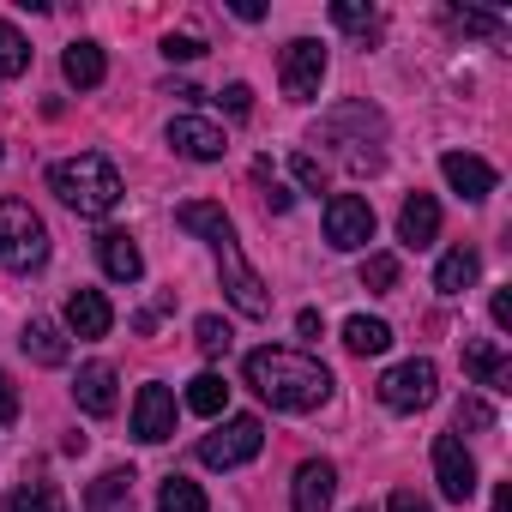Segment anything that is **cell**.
<instances>
[{"instance_id": "obj_1", "label": "cell", "mask_w": 512, "mask_h": 512, "mask_svg": "<svg viewBox=\"0 0 512 512\" xmlns=\"http://www.w3.org/2000/svg\"><path fill=\"white\" fill-rule=\"evenodd\" d=\"M241 374H247V386L260 392L272 410H290V416L320 410L332 398V374L314 356H302V350H272V344L266 350H247Z\"/></svg>"}, {"instance_id": "obj_2", "label": "cell", "mask_w": 512, "mask_h": 512, "mask_svg": "<svg viewBox=\"0 0 512 512\" xmlns=\"http://www.w3.org/2000/svg\"><path fill=\"white\" fill-rule=\"evenodd\" d=\"M49 187H55V193H61V205H67V211H79V217H109V211L127 199V181H121V169H115L103 151L61 157V163L49 169Z\"/></svg>"}, {"instance_id": "obj_3", "label": "cell", "mask_w": 512, "mask_h": 512, "mask_svg": "<svg viewBox=\"0 0 512 512\" xmlns=\"http://www.w3.org/2000/svg\"><path fill=\"white\" fill-rule=\"evenodd\" d=\"M0 266L7 272H43L49 266V229L25 199H0Z\"/></svg>"}, {"instance_id": "obj_4", "label": "cell", "mask_w": 512, "mask_h": 512, "mask_svg": "<svg viewBox=\"0 0 512 512\" xmlns=\"http://www.w3.org/2000/svg\"><path fill=\"white\" fill-rule=\"evenodd\" d=\"M260 446H266V422H260V416H229L217 434L199 440V464L235 470V464H247V458H260Z\"/></svg>"}, {"instance_id": "obj_5", "label": "cell", "mask_w": 512, "mask_h": 512, "mask_svg": "<svg viewBox=\"0 0 512 512\" xmlns=\"http://www.w3.org/2000/svg\"><path fill=\"white\" fill-rule=\"evenodd\" d=\"M217 266H223V290H229V302H235L247 320H266V314H272V290H266L260 272L241 260V241H223V247H217Z\"/></svg>"}, {"instance_id": "obj_6", "label": "cell", "mask_w": 512, "mask_h": 512, "mask_svg": "<svg viewBox=\"0 0 512 512\" xmlns=\"http://www.w3.org/2000/svg\"><path fill=\"white\" fill-rule=\"evenodd\" d=\"M434 386H440L434 362L428 356H410V362H398V368L380 374V404L386 410H428L434 404Z\"/></svg>"}, {"instance_id": "obj_7", "label": "cell", "mask_w": 512, "mask_h": 512, "mask_svg": "<svg viewBox=\"0 0 512 512\" xmlns=\"http://www.w3.org/2000/svg\"><path fill=\"white\" fill-rule=\"evenodd\" d=\"M326 241H332L338 253L368 247V241H374V205H368L362 193H332V199H326Z\"/></svg>"}, {"instance_id": "obj_8", "label": "cell", "mask_w": 512, "mask_h": 512, "mask_svg": "<svg viewBox=\"0 0 512 512\" xmlns=\"http://www.w3.org/2000/svg\"><path fill=\"white\" fill-rule=\"evenodd\" d=\"M320 79H326V49L314 37H296L284 49V97L290 103H314L320 97Z\"/></svg>"}, {"instance_id": "obj_9", "label": "cell", "mask_w": 512, "mask_h": 512, "mask_svg": "<svg viewBox=\"0 0 512 512\" xmlns=\"http://www.w3.org/2000/svg\"><path fill=\"white\" fill-rule=\"evenodd\" d=\"M434 482H440V494L458 500V506L476 494V458L464 452L458 434H440V440H434Z\"/></svg>"}, {"instance_id": "obj_10", "label": "cell", "mask_w": 512, "mask_h": 512, "mask_svg": "<svg viewBox=\"0 0 512 512\" xmlns=\"http://www.w3.org/2000/svg\"><path fill=\"white\" fill-rule=\"evenodd\" d=\"M175 434V392L169 386H139V404H133V440H145V446H163Z\"/></svg>"}, {"instance_id": "obj_11", "label": "cell", "mask_w": 512, "mask_h": 512, "mask_svg": "<svg viewBox=\"0 0 512 512\" xmlns=\"http://www.w3.org/2000/svg\"><path fill=\"white\" fill-rule=\"evenodd\" d=\"M169 145H175L181 157H193V163H217V157L229 151L223 127L205 121V115H175V121H169Z\"/></svg>"}, {"instance_id": "obj_12", "label": "cell", "mask_w": 512, "mask_h": 512, "mask_svg": "<svg viewBox=\"0 0 512 512\" xmlns=\"http://www.w3.org/2000/svg\"><path fill=\"white\" fill-rule=\"evenodd\" d=\"M464 374L488 392H512V356L488 338H464Z\"/></svg>"}, {"instance_id": "obj_13", "label": "cell", "mask_w": 512, "mask_h": 512, "mask_svg": "<svg viewBox=\"0 0 512 512\" xmlns=\"http://www.w3.org/2000/svg\"><path fill=\"white\" fill-rule=\"evenodd\" d=\"M332 494H338V470L326 458H308L290 482V506L296 512H332Z\"/></svg>"}, {"instance_id": "obj_14", "label": "cell", "mask_w": 512, "mask_h": 512, "mask_svg": "<svg viewBox=\"0 0 512 512\" xmlns=\"http://www.w3.org/2000/svg\"><path fill=\"white\" fill-rule=\"evenodd\" d=\"M440 175H446V187H452L458 199H470V205L494 193V169H488L482 157H470V151H446V157H440Z\"/></svg>"}, {"instance_id": "obj_15", "label": "cell", "mask_w": 512, "mask_h": 512, "mask_svg": "<svg viewBox=\"0 0 512 512\" xmlns=\"http://www.w3.org/2000/svg\"><path fill=\"white\" fill-rule=\"evenodd\" d=\"M97 260H103V272H109L115 284H139V278H145L139 241H133L127 229H103V235H97Z\"/></svg>"}, {"instance_id": "obj_16", "label": "cell", "mask_w": 512, "mask_h": 512, "mask_svg": "<svg viewBox=\"0 0 512 512\" xmlns=\"http://www.w3.org/2000/svg\"><path fill=\"white\" fill-rule=\"evenodd\" d=\"M434 235H440V205H434V193H410L404 211H398V241H404V247H428Z\"/></svg>"}, {"instance_id": "obj_17", "label": "cell", "mask_w": 512, "mask_h": 512, "mask_svg": "<svg viewBox=\"0 0 512 512\" xmlns=\"http://www.w3.org/2000/svg\"><path fill=\"white\" fill-rule=\"evenodd\" d=\"M175 223H181L187 235H205L211 247L235 241V223H229V211H223V205H211V199H187V205L175 211Z\"/></svg>"}, {"instance_id": "obj_18", "label": "cell", "mask_w": 512, "mask_h": 512, "mask_svg": "<svg viewBox=\"0 0 512 512\" xmlns=\"http://www.w3.org/2000/svg\"><path fill=\"white\" fill-rule=\"evenodd\" d=\"M67 326H73L79 338H109L115 308L103 302V290H73V296H67Z\"/></svg>"}, {"instance_id": "obj_19", "label": "cell", "mask_w": 512, "mask_h": 512, "mask_svg": "<svg viewBox=\"0 0 512 512\" xmlns=\"http://www.w3.org/2000/svg\"><path fill=\"white\" fill-rule=\"evenodd\" d=\"M73 398H79V410H85V416H115V368H109V362L79 368Z\"/></svg>"}, {"instance_id": "obj_20", "label": "cell", "mask_w": 512, "mask_h": 512, "mask_svg": "<svg viewBox=\"0 0 512 512\" xmlns=\"http://www.w3.org/2000/svg\"><path fill=\"white\" fill-rule=\"evenodd\" d=\"M476 272H482V253H476V247H452L446 260L434 266V290H440V296H464V290L476 284Z\"/></svg>"}, {"instance_id": "obj_21", "label": "cell", "mask_w": 512, "mask_h": 512, "mask_svg": "<svg viewBox=\"0 0 512 512\" xmlns=\"http://www.w3.org/2000/svg\"><path fill=\"white\" fill-rule=\"evenodd\" d=\"M19 350H25L37 368H61V362H67V338H61L55 320H31V326L19 332Z\"/></svg>"}, {"instance_id": "obj_22", "label": "cell", "mask_w": 512, "mask_h": 512, "mask_svg": "<svg viewBox=\"0 0 512 512\" xmlns=\"http://www.w3.org/2000/svg\"><path fill=\"white\" fill-rule=\"evenodd\" d=\"M61 73H67L79 91H97V85H103V73H109V61H103V49H97V43H67Z\"/></svg>"}, {"instance_id": "obj_23", "label": "cell", "mask_w": 512, "mask_h": 512, "mask_svg": "<svg viewBox=\"0 0 512 512\" xmlns=\"http://www.w3.org/2000/svg\"><path fill=\"white\" fill-rule=\"evenodd\" d=\"M85 500L91 512H133V470H103Z\"/></svg>"}, {"instance_id": "obj_24", "label": "cell", "mask_w": 512, "mask_h": 512, "mask_svg": "<svg viewBox=\"0 0 512 512\" xmlns=\"http://www.w3.org/2000/svg\"><path fill=\"white\" fill-rule=\"evenodd\" d=\"M344 344H350V356H386L392 350V326L356 314V320H344Z\"/></svg>"}, {"instance_id": "obj_25", "label": "cell", "mask_w": 512, "mask_h": 512, "mask_svg": "<svg viewBox=\"0 0 512 512\" xmlns=\"http://www.w3.org/2000/svg\"><path fill=\"white\" fill-rule=\"evenodd\" d=\"M19 73H31V43L19 37V25L0 19V79H19Z\"/></svg>"}, {"instance_id": "obj_26", "label": "cell", "mask_w": 512, "mask_h": 512, "mask_svg": "<svg viewBox=\"0 0 512 512\" xmlns=\"http://www.w3.org/2000/svg\"><path fill=\"white\" fill-rule=\"evenodd\" d=\"M0 512H61V494L49 482H25V488H13L0 500Z\"/></svg>"}, {"instance_id": "obj_27", "label": "cell", "mask_w": 512, "mask_h": 512, "mask_svg": "<svg viewBox=\"0 0 512 512\" xmlns=\"http://www.w3.org/2000/svg\"><path fill=\"white\" fill-rule=\"evenodd\" d=\"M229 404V386H223V374H199L193 386H187V410L193 416H217Z\"/></svg>"}, {"instance_id": "obj_28", "label": "cell", "mask_w": 512, "mask_h": 512, "mask_svg": "<svg viewBox=\"0 0 512 512\" xmlns=\"http://www.w3.org/2000/svg\"><path fill=\"white\" fill-rule=\"evenodd\" d=\"M157 512H205V494H199V482H187V476H169V482L157 488Z\"/></svg>"}, {"instance_id": "obj_29", "label": "cell", "mask_w": 512, "mask_h": 512, "mask_svg": "<svg viewBox=\"0 0 512 512\" xmlns=\"http://www.w3.org/2000/svg\"><path fill=\"white\" fill-rule=\"evenodd\" d=\"M446 25H452V31H464V37H500V31H506V19H500V13H470V7H452V13H446Z\"/></svg>"}, {"instance_id": "obj_30", "label": "cell", "mask_w": 512, "mask_h": 512, "mask_svg": "<svg viewBox=\"0 0 512 512\" xmlns=\"http://www.w3.org/2000/svg\"><path fill=\"white\" fill-rule=\"evenodd\" d=\"M398 284V253H368V260H362V290H392Z\"/></svg>"}, {"instance_id": "obj_31", "label": "cell", "mask_w": 512, "mask_h": 512, "mask_svg": "<svg viewBox=\"0 0 512 512\" xmlns=\"http://www.w3.org/2000/svg\"><path fill=\"white\" fill-rule=\"evenodd\" d=\"M193 338H199L205 356H223V350H229V326H223L217 314H199V320H193Z\"/></svg>"}, {"instance_id": "obj_32", "label": "cell", "mask_w": 512, "mask_h": 512, "mask_svg": "<svg viewBox=\"0 0 512 512\" xmlns=\"http://www.w3.org/2000/svg\"><path fill=\"white\" fill-rule=\"evenodd\" d=\"M332 19H338L344 31H356V37H368V31H374V7H362V0H338Z\"/></svg>"}, {"instance_id": "obj_33", "label": "cell", "mask_w": 512, "mask_h": 512, "mask_svg": "<svg viewBox=\"0 0 512 512\" xmlns=\"http://www.w3.org/2000/svg\"><path fill=\"white\" fill-rule=\"evenodd\" d=\"M253 175H260V181H266V205H272V211H290V205H296V193L272 181V163H253Z\"/></svg>"}, {"instance_id": "obj_34", "label": "cell", "mask_w": 512, "mask_h": 512, "mask_svg": "<svg viewBox=\"0 0 512 512\" xmlns=\"http://www.w3.org/2000/svg\"><path fill=\"white\" fill-rule=\"evenodd\" d=\"M290 169H296V181H302V187H314V193L326 187V169H320V157H308V151H296V157H290Z\"/></svg>"}, {"instance_id": "obj_35", "label": "cell", "mask_w": 512, "mask_h": 512, "mask_svg": "<svg viewBox=\"0 0 512 512\" xmlns=\"http://www.w3.org/2000/svg\"><path fill=\"white\" fill-rule=\"evenodd\" d=\"M458 428H494V410H488L482 398H464V404H458Z\"/></svg>"}, {"instance_id": "obj_36", "label": "cell", "mask_w": 512, "mask_h": 512, "mask_svg": "<svg viewBox=\"0 0 512 512\" xmlns=\"http://www.w3.org/2000/svg\"><path fill=\"white\" fill-rule=\"evenodd\" d=\"M163 55H169V61H199L205 43H199V37H163Z\"/></svg>"}, {"instance_id": "obj_37", "label": "cell", "mask_w": 512, "mask_h": 512, "mask_svg": "<svg viewBox=\"0 0 512 512\" xmlns=\"http://www.w3.org/2000/svg\"><path fill=\"white\" fill-rule=\"evenodd\" d=\"M223 109H229L235 121H247V115H253V91H247V85H229V91H223Z\"/></svg>"}, {"instance_id": "obj_38", "label": "cell", "mask_w": 512, "mask_h": 512, "mask_svg": "<svg viewBox=\"0 0 512 512\" xmlns=\"http://www.w3.org/2000/svg\"><path fill=\"white\" fill-rule=\"evenodd\" d=\"M0 422H19V386H13V374H0Z\"/></svg>"}, {"instance_id": "obj_39", "label": "cell", "mask_w": 512, "mask_h": 512, "mask_svg": "<svg viewBox=\"0 0 512 512\" xmlns=\"http://www.w3.org/2000/svg\"><path fill=\"white\" fill-rule=\"evenodd\" d=\"M386 506H392V512H434L416 488H392V500H386Z\"/></svg>"}, {"instance_id": "obj_40", "label": "cell", "mask_w": 512, "mask_h": 512, "mask_svg": "<svg viewBox=\"0 0 512 512\" xmlns=\"http://www.w3.org/2000/svg\"><path fill=\"white\" fill-rule=\"evenodd\" d=\"M494 326L512 332V290H494Z\"/></svg>"}, {"instance_id": "obj_41", "label": "cell", "mask_w": 512, "mask_h": 512, "mask_svg": "<svg viewBox=\"0 0 512 512\" xmlns=\"http://www.w3.org/2000/svg\"><path fill=\"white\" fill-rule=\"evenodd\" d=\"M235 19H247V25H260V19H266V7H260V0H235Z\"/></svg>"}, {"instance_id": "obj_42", "label": "cell", "mask_w": 512, "mask_h": 512, "mask_svg": "<svg viewBox=\"0 0 512 512\" xmlns=\"http://www.w3.org/2000/svg\"><path fill=\"white\" fill-rule=\"evenodd\" d=\"M296 332H302V338H320V314H314V308H302V314H296Z\"/></svg>"}, {"instance_id": "obj_43", "label": "cell", "mask_w": 512, "mask_h": 512, "mask_svg": "<svg viewBox=\"0 0 512 512\" xmlns=\"http://www.w3.org/2000/svg\"><path fill=\"white\" fill-rule=\"evenodd\" d=\"M494 512H512V482H500V488H494Z\"/></svg>"}, {"instance_id": "obj_44", "label": "cell", "mask_w": 512, "mask_h": 512, "mask_svg": "<svg viewBox=\"0 0 512 512\" xmlns=\"http://www.w3.org/2000/svg\"><path fill=\"white\" fill-rule=\"evenodd\" d=\"M356 512H374V506H356Z\"/></svg>"}, {"instance_id": "obj_45", "label": "cell", "mask_w": 512, "mask_h": 512, "mask_svg": "<svg viewBox=\"0 0 512 512\" xmlns=\"http://www.w3.org/2000/svg\"><path fill=\"white\" fill-rule=\"evenodd\" d=\"M0 157H7V151H0Z\"/></svg>"}]
</instances>
